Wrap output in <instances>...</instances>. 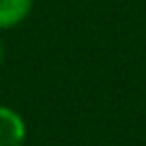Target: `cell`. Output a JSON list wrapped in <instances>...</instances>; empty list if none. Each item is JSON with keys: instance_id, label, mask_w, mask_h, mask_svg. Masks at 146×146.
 I'll return each instance as SVG.
<instances>
[{"instance_id": "6da1fadb", "label": "cell", "mask_w": 146, "mask_h": 146, "mask_svg": "<svg viewBox=\"0 0 146 146\" xmlns=\"http://www.w3.org/2000/svg\"><path fill=\"white\" fill-rule=\"evenodd\" d=\"M26 140V123L13 108L0 105V146H22Z\"/></svg>"}, {"instance_id": "7a4b0ae2", "label": "cell", "mask_w": 146, "mask_h": 146, "mask_svg": "<svg viewBox=\"0 0 146 146\" xmlns=\"http://www.w3.org/2000/svg\"><path fill=\"white\" fill-rule=\"evenodd\" d=\"M32 0H0V30L15 28L30 15Z\"/></svg>"}, {"instance_id": "3957f363", "label": "cell", "mask_w": 146, "mask_h": 146, "mask_svg": "<svg viewBox=\"0 0 146 146\" xmlns=\"http://www.w3.org/2000/svg\"><path fill=\"white\" fill-rule=\"evenodd\" d=\"M2 60H5V43L0 39V64H2Z\"/></svg>"}]
</instances>
